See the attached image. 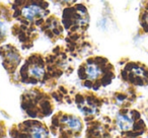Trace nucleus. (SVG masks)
I'll list each match as a JSON object with an SVG mask.
<instances>
[{
    "label": "nucleus",
    "instance_id": "obj_1",
    "mask_svg": "<svg viewBox=\"0 0 148 138\" xmlns=\"http://www.w3.org/2000/svg\"><path fill=\"white\" fill-rule=\"evenodd\" d=\"M133 119L126 115H119L117 117V125L122 131H129L133 127Z\"/></svg>",
    "mask_w": 148,
    "mask_h": 138
},
{
    "label": "nucleus",
    "instance_id": "obj_2",
    "mask_svg": "<svg viewBox=\"0 0 148 138\" xmlns=\"http://www.w3.org/2000/svg\"><path fill=\"white\" fill-rule=\"evenodd\" d=\"M42 13V9L37 5H29L23 9V15L29 21H32L35 17L39 16Z\"/></svg>",
    "mask_w": 148,
    "mask_h": 138
},
{
    "label": "nucleus",
    "instance_id": "obj_3",
    "mask_svg": "<svg viewBox=\"0 0 148 138\" xmlns=\"http://www.w3.org/2000/svg\"><path fill=\"white\" fill-rule=\"evenodd\" d=\"M64 124L72 131H79L81 129V122L75 117H67L64 120Z\"/></svg>",
    "mask_w": 148,
    "mask_h": 138
},
{
    "label": "nucleus",
    "instance_id": "obj_4",
    "mask_svg": "<svg viewBox=\"0 0 148 138\" xmlns=\"http://www.w3.org/2000/svg\"><path fill=\"white\" fill-rule=\"evenodd\" d=\"M86 74L90 79H97L101 74V70L95 64H88L86 67Z\"/></svg>",
    "mask_w": 148,
    "mask_h": 138
},
{
    "label": "nucleus",
    "instance_id": "obj_5",
    "mask_svg": "<svg viewBox=\"0 0 148 138\" xmlns=\"http://www.w3.org/2000/svg\"><path fill=\"white\" fill-rule=\"evenodd\" d=\"M44 73H45L44 68L40 65H37V64L31 66L29 69V74L31 75V76L35 77V78H41V77H43Z\"/></svg>",
    "mask_w": 148,
    "mask_h": 138
},
{
    "label": "nucleus",
    "instance_id": "obj_6",
    "mask_svg": "<svg viewBox=\"0 0 148 138\" xmlns=\"http://www.w3.org/2000/svg\"><path fill=\"white\" fill-rule=\"evenodd\" d=\"M31 135L33 137H46L48 134L43 127H41V126H34L31 129Z\"/></svg>",
    "mask_w": 148,
    "mask_h": 138
},
{
    "label": "nucleus",
    "instance_id": "obj_7",
    "mask_svg": "<svg viewBox=\"0 0 148 138\" xmlns=\"http://www.w3.org/2000/svg\"><path fill=\"white\" fill-rule=\"evenodd\" d=\"M5 34V27L2 23H0V36H3Z\"/></svg>",
    "mask_w": 148,
    "mask_h": 138
},
{
    "label": "nucleus",
    "instance_id": "obj_8",
    "mask_svg": "<svg viewBox=\"0 0 148 138\" xmlns=\"http://www.w3.org/2000/svg\"><path fill=\"white\" fill-rule=\"evenodd\" d=\"M65 2H72V1H75V0H63Z\"/></svg>",
    "mask_w": 148,
    "mask_h": 138
}]
</instances>
